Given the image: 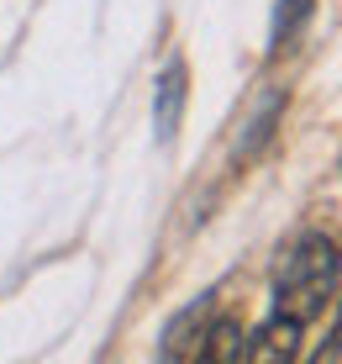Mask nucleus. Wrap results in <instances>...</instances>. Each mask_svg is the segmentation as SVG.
Returning a JSON list of instances; mask_svg holds the SVG:
<instances>
[{"instance_id":"6e6552de","label":"nucleus","mask_w":342,"mask_h":364,"mask_svg":"<svg viewBox=\"0 0 342 364\" xmlns=\"http://www.w3.org/2000/svg\"><path fill=\"white\" fill-rule=\"evenodd\" d=\"M306 364H342V301H337V317H332V328H326V338L316 343V354Z\"/></svg>"},{"instance_id":"f03ea898","label":"nucleus","mask_w":342,"mask_h":364,"mask_svg":"<svg viewBox=\"0 0 342 364\" xmlns=\"http://www.w3.org/2000/svg\"><path fill=\"white\" fill-rule=\"evenodd\" d=\"M184 106H189V64L184 58H169L158 74V90H153V132L158 143H174V132H180L184 122Z\"/></svg>"},{"instance_id":"7ed1b4c3","label":"nucleus","mask_w":342,"mask_h":364,"mask_svg":"<svg viewBox=\"0 0 342 364\" xmlns=\"http://www.w3.org/2000/svg\"><path fill=\"white\" fill-rule=\"evenodd\" d=\"M300 333H306V328H295L289 317H269V322H263V328L243 343V364H295Z\"/></svg>"},{"instance_id":"f257e3e1","label":"nucleus","mask_w":342,"mask_h":364,"mask_svg":"<svg viewBox=\"0 0 342 364\" xmlns=\"http://www.w3.org/2000/svg\"><path fill=\"white\" fill-rule=\"evenodd\" d=\"M337 285H342V243L321 228L300 232L285 248L280 274H274V317H289L295 328H306L326 311Z\"/></svg>"},{"instance_id":"423d86ee","label":"nucleus","mask_w":342,"mask_h":364,"mask_svg":"<svg viewBox=\"0 0 342 364\" xmlns=\"http://www.w3.org/2000/svg\"><path fill=\"white\" fill-rule=\"evenodd\" d=\"M316 0H274V32H269V53H285V48H295V37L306 32Z\"/></svg>"},{"instance_id":"20e7f679","label":"nucleus","mask_w":342,"mask_h":364,"mask_svg":"<svg viewBox=\"0 0 342 364\" xmlns=\"http://www.w3.org/2000/svg\"><path fill=\"white\" fill-rule=\"evenodd\" d=\"M211 317H216V296H200V301H189V306L180 311V317H174L169 328H163V364H174V359L195 354V343L206 338Z\"/></svg>"},{"instance_id":"39448f33","label":"nucleus","mask_w":342,"mask_h":364,"mask_svg":"<svg viewBox=\"0 0 342 364\" xmlns=\"http://www.w3.org/2000/svg\"><path fill=\"white\" fill-rule=\"evenodd\" d=\"M243 343H248V333H243L237 317H211V328L195 343V359L189 364H243Z\"/></svg>"},{"instance_id":"0eeeda50","label":"nucleus","mask_w":342,"mask_h":364,"mask_svg":"<svg viewBox=\"0 0 342 364\" xmlns=\"http://www.w3.org/2000/svg\"><path fill=\"white\" fill-rule=\"evenodd\" d=\"M280 111H285V90H269V95L258 100V111H253L248 137H243V148H237V154H243V159H253V154H258V148L274 137V122H280Z\"/></svg>"}]
</instances>
